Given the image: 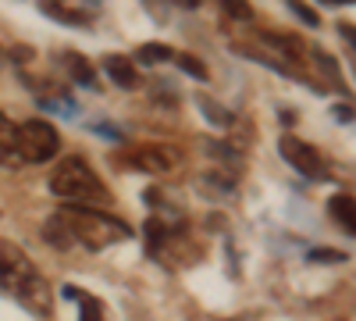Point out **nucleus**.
Here are the masks:
<instances>
[{
    "instance_id": "obj_11",
    "label": "nucleus",
    "mask_w": 356,
    "mask_h": 321,
    "mask_svg": "<svg viewBox=\"0 0 356 321\" xmlns=\"http://www.w3.org/2000/svg\"><path fill=\"white\" fill-rule=\"evenodd\" d=\"M43 240H47L50 246H57V250H68V246L75 243V236H72V225L65 221V214H54V218L43 225Z\"/></svg>"
},
{
    "instance_id": "obj_17",
    "label": "nucleus",
    "mask_w": 356,
    "mask_h": 321,
    "mask_svg": "<svg viewBox=\"0 0 356 321\" xmlns=\"http://www.w3.org/2000/svg\"><path fill=\"white\" fill-rule=\"evenodd\" d=\"M307 260H314V265H346L349 257L342 250H332V246H317V250L307 253Z\"/></svg>"
},
{
    "instance_id": "obj_8",
    "label": "nucleus",
    "mask_w": 356,
    "mask_h": 321,
    "mask_svg": "<svg viewBox=\"0 0 356 321\" xmlns=\"http://www.w3.org/2000/svg\"><path fill=\"white\" fill-rule=\"evenodd\" d=\"M65 297L79 304V321H107V318H104V314H107V311H104V304H100L97 297L82 293L79 285H72V282H68V285H65Z\"/></svg>"
},
{
    "instance_id": "obj_18",
    "label": "nucleus",
    "mask_w": 356,
    "mask_h": 321,
    "mask_svg": "<svg viewBox=\"0 0 356 321\" xmlns=\"http://www.w3.org/2000/svg\"><path fill=\"white\" fill-rule=\"evenodd\" d=\"M146 240H150V243H164L168 240V225L161 218H150V221H146Z\"/></svg>"
},
{
    "instance_id": "obj_20",
    "label": "nucleus",
    "mask_w": 356,
    "mask_h": 321,
    "mask_svg": "<svg viewBox=\"0 0 356 321\" xmlns=\"http://www.w3.org/2000/svg\"><path fill=\"white\" fill-rule=\"evenodd\" d=\"M292 15H296V18H300L303 25H310V29H317V25H321V18H317V11H310L307 4H292Z\"/></svg>"
},
{
    "instance_id": "obj_7",
    "label": "nucleus",
    "mask_w": 356,
    "mask_h": 321,
    "mask_svg": "<svg viewBox=\"0 0 356 321\" xmlns=\"http://www.w3.org/2000/svg\"><path fill=\"white\" fill-rule=\"evenodd\" d=\"M22 154H18V129L11 125V118L0 111V168H18Z\"/></svg>"
},
{
    "instance_id": "obj_16",
    "label": "nucleus",
    "mask_w": 356,
    "mask_h": 321,
    "mask_svg": "<svg viewBox=\"0 0 356 321\" xmlns=\"http://www.w3.org/2000/svg\"><path fill=\"white\" fill-rule=\"evenodd\" d=\"M175 61H178V68H182L186 75H193V79H200V82H207V65H200V57H193V54H175Z\"/></svg>"
},
{
    "instance_id": "obj_15",
    "label": "nucleus",
    "mask_w": 356,
    "mask_h": 321,
    "mask_svg": "<svg viewBox=\"0 0 356 321\" xmlns=\"http://www.w3.org/2000/svg\"><path fill=\"white\" fill-rule=\"evenodd\" d=\"M68 72H72V79H75L79 86H93V82H97L93 65H89L82 54H68Z\"/></svg>"
},
{
    "instance_id": "obj_22",
    "label": "nucleus",
    "mask_w": 356,
    "mask_h": 321,
    "mask_svg": "<svg viewBox=\"0 0 356 321\" xmlns=\"http://www.w3.org/2000/svg\"><path fill=\"white\" fill-rule=\"evenodd\" d=\"M339 33H342V36H346L353 47H356V29H353V25H346V22H342V25H339Z\"/></svg>"
},
{
    "instance_id": "obj_5",
    "label": "nucleus",
    "mask_w": 356,
    "mask_h": 321,
    "mask_svg": "<svg viewBox=\"0 0 356 321\" xmlns=\"http://www.w3.org/2000/svg\"><path fill=\"white\" fill-rule=\"evenodd\" d=\"M278 147H282V157L300 175H310V179H328V164H324V157L317 154V147L303 143L300 136H282Z\"/></svg>"
},
{
    "instance_id": "obj_19",
    "label": "nucleus",
    "mask_w": 356,
    "mask_h": 321,
    "mask_svg": "<svg viewBox=\"0 0 356 321\" xmlns=\"http://www.w3.org/2000/svg\"><path fill=\"white\" fill-rule=\"evenodd\" d=\"M225 15L239 18V22H250L253 18V8L250 4H239V0H225Z\"/></svg>"
},
{
    "instance_id": "obj_9",
    "label": "nucleus",
    "mask_w": 356,
    "mask_h": 321,
    "mask_svg": "<svg viewBox=\"0 0 356 321\" xmlns=\"http://www.w3.org/2000/svg\"><path fill=\"white\" fill-rule=\"evenodd\" d=\"M328 214L349 232V236H356V200L349 193H339L328 200Z\"/></svg>"
},
{
    "instance_id": "obj_10",
    "label": "nucleus",
    "mask_w": 356,
    "mask_h": 321,
    "mask_svg": "<svg viewBox=\"0 0 356 321\" xmlns=\"http://www.w3.org/2000/svg\"><path fill=\"white\" fill-rule=\"evenodd\" d=\"M104 72L122 86V90H132L136 86V65L129 61V57H122V54H107L104 57Z\"/></svg>"
},
{
    "instance_id": "obj_6",
    "label": "nucleus",
    "mask_w": 356,
    "mask_h": 321,
    "mask_svg": "<svg viewBox=\"0 0 356 321\" xmlns=\"http://www.w3.org/2000/svg\"><path fill=\"white\" fill-rule=\"evenodd\" d=\"M129 164L143 168V171H150V175H164L178 164V154L171 147H139L129 154Z\"/></svg>"
},
{
    "instance_id": "obj_13",
    "label": "nucleus",
    "mask_w": 356,
    "mask_h": 321,
    "mask_svg": "<svg viewBox=\"0 0 356 321\" xmlns=\"http://www.w3.org/2000/svg\"><path fill=\"white\" fill-rule=\"evenodd\" d=\"M196 104H200V111L207 114V122H211V125H221V129H228L232 125V118H235V114L228 111V107H221V104H214L211 97H196Z\"/></svg>"
},
{
    "instance_id": "obj_14",
    "label": "nucleus",
    "mask_w": 356,
    "mask_h": 321,
    "mask_svg": "<svg viewBox=\"0 0 356 321\" xmlns=\"http://www.w3.org/2000/svg\"><path fill=\"white\" fill-rule=\"evenodd\" d=\"M171 57H175V50L168 43H143L136 50V61L139 65H161V61H171Z\"/></svg>"
},
{
    "instance_id": "obj_21",
    "label": "nucleus",
    "mask_w": 356,
    "mask_h": 321,
    "mask_svg": "<svg viewBox=\"0 0 356 321\" xmlns=\"http://www.w3.org/2000/svg\"><path fill=\"white\" fill-rule=\"evenodd\" d=\"M335 118H339V122H353V118H356V111L346 107V104H339V107H335Z\"/></svg>"
},
{
    "instance_id": "obj_2",
    "label": "nucleus",
    "mask_w": 356,
    "mask_h": 321,
    "mask_svg": "<svg viewBox=\"0 0 356 321\" xmlns=\"http://www.w3.org/2000/svg\"><path fill=\"white\" fill-rule=\"evenodd\" d=\"M50 193L61 196V200H72V203H100V200H111V193L104 189L100 175L89 168L82 157H65L61 164L54 168L50 175Z\"/></svg>"
},
{
    "instance_id": "obj_4",
    "label": "nucleus",
    "mask_w": 356,
    "mask_h": 321,
    "mask_svg": "<svg viewBox=\"0 0 356 321\" xmlns=\"http://www.w3.org/2000/svg\"><path fill=\"white\" fill-rule=\"evenodd\" d=\"M36 275H40L36 265L29 260V253L18 243L0 240V289H8L11 297H18Z\"/></svg>"
},
{
    "instance_id": "obj_12",
    "label": "nucleus",
    "mask_w": 356,
    "mask_h": 321,
    "mask_svg": "<svg viewBox=\"0 0 356 321\" xmlns=\"http://www.w3.org/2000/svg\"><path fill=\"white\" fill-rule=\"evenodd\" d=\"M43 15H50V18H57V22H65V25H89L93 22V15L89 11H75V8H61V4H43Z\"/></svg>"
},
{
    "instance_id": "obj_3",
    "label": "nucleus",
    "mask_w": 356,
    "mask_h": 321,
    "mask_svg": "<svg viewBox=\"0 0 356 321\" xmlns=\"http://www.w3.org/2000/svg\"><path fill=\"white\" fill-rule=\"evenodd\" d=\"M57 150H61V136L57 129L43 118H29L18 125V154H22V164H43V161H54Z\"/></svg>"
},
{
    "instance_id": "obj_1",
    "label": "nucleus",
    "mask_w": 356,
    "mask_h": 321,
    "mask_svg": "<svg viewBox=\"0 0 356 321\" xmlns=\"http://www.w3.org/2000/svg\"><path fill=\"white\" fill-rule=\"evenodd\" d=\"M61 214H65V221L72 225L75 243H82V246H89V250H107V246H114V243H122V240L132 236L129 221L114 218V214H107V211H100V208L68 203Z\"/></svg>"
}]
</instances>
